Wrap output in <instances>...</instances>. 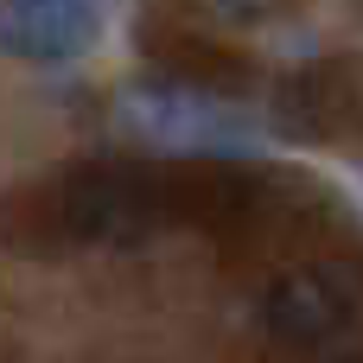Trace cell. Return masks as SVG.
I'll list each match as a JSON object with an SVG mask.
<instances>
[{
	"mask_svg": "<svg viewBox=\"0 0 363 363\" xmlns=\"http://www.w3.org/2000/svg\"><path fill=\"white\" fill-rule=\"evenodd\" d=\"M102 6L96 0H6L0 6V51L26 64H70L96 45Z\"/></svg>",
	"mask_w": 363,
	"mask_h": 363,
	"instance_id": "3957f363",
	"label": "cell"
},
{
	"mask_svg": "<svg viewBox=\"0 0 363 363\" xmlns=\"http://www.w3.org/2000/svg\"><path fill=\"white\" fill-rule=\"evenodd\" d=\"M262 325L274 345L319 351L357 325V281L345 268H294L262 294Z\"/></svg>",
	"mask_w": 363,
	"mask_h": 363,
	"instance_id": "6da1fadb",
	"label": "cell"
},
{
	"mask_svg": "<svg viewBox=\"0 0 363 363\" xmlns=\"http://www.w3.org/2000/svg\"><path fill=\"white\" fill-rule=\"evenodd\" d=\"M153 217H160V191L128 166H89L64 185V230L83 242H140Z\"/></svg>",
	"mask_w": 363,
	"mask_h": 363,
	"instance_id": "7a4b0ae2",
	"label": "cell"
}]
</instances>
